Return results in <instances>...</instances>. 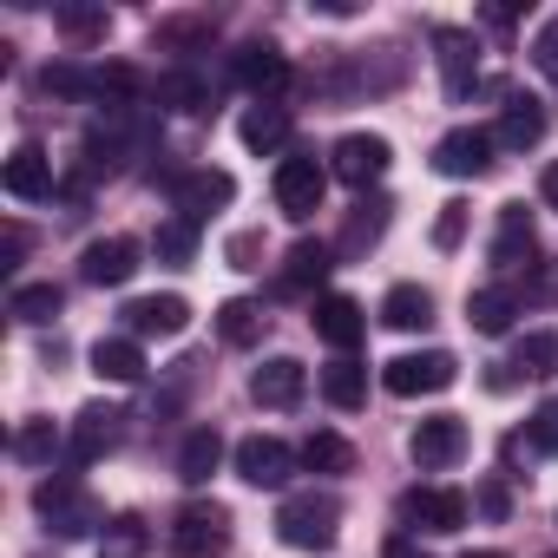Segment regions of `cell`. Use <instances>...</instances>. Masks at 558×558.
<instances>
[{"label":"cell","instance_id":"1","mask_svg":"<svg viewBox=\"0 0 558 558\" xmlns=\"http://www.w3.org/2000/svg\"><path fill=\"white\" fill-rule=\"evenodd\" d=\"M34 512L47 519V532H53V538H93V532H106V525H112V519H106V506H99L80 480H66V473L34 486Z\"/></svg>","mask_w":558,"mask_h":558},{"label":"cell","instance_id":"2","mask_svg":"<svg viewBox=\"0 0 558 558\" xmlns=\"http://www.w3.org/2000/svg\"><path fill=\"white\" fill-rule=\"evenodd\" d=\"M342 532V499L336 493H290L276 506V538L290 551H329Z\"/></svg>","mask_w":558,"mask_h":558},{"label":"cell","instance_id":"3","mask_svg":"<svg viewBox=\"0 0 558 558\" xmlns=\"http://www.w3.org/2000/svg\"><path fill=\"white\" fill-rule=\"evenodd\" d=\"M165 545H171V558H210V551H223V545H230V506H217V499L178 506Z\"/></svg>","mask_w":558,"mask_h":558},{"label":"cell","instance_id":"4","mask_svg":"<svg viewBox=\"0 0 558 558\" xmlns=\"http://www.w3.org/2000/svg\"><path fill=\"white\" fill-rule=\"evenodd\" d=\"M269 191H276V210L303 223V217H316V210H323V191H329V165H316L310 151H290L283 165H276Z\"/></svg>","mask_w":558,"mask_h":558},{"label":"cell","instance_id":"5","mask_svg":"<svg viewBox=\"0 0 558 558\" xmlns=\"http://www.w3.org/2000/svg\"><path fill=\"white\" fill-rule=\"evenodd\" d=\"M453 381H460V362H453L447 349L381 362V388H388V395H401V401H414V395H447Z\"/></svg>","mask_w":558,"mask_h":558},{"label":"cell","instance_id":"6","mask_svg":"<svg viewBox=\"0 0 558 558\" xmlns=\"http://www.w3.org/2000/svg\"><path fill=\"white\" fill-rule=\"evenodd\" d=\"M408 460H414L421 473L460 466V460H466V421H460V414H427V421L408 434Z\"/></svg>","mask_w":558,"mask_h":558},{"label":"cell","instance_id":"7","mask_svg":"<svg viewBox=\"0 0 558 558\" xmlns=\"http://www.w3.org/2000/svg\"><path fill=\"white\" fill-rule=\"evenodd\" d=\"M466 493L460 486H414V493H401V525H414V532H434V538H447V532H460L466 525Z\"/></svg>","mask_w":558,"mask_h":558},{"label":"cell","instance_id":"8","mask_svg":"<svg viewBox=\"0 0 558 558\" xmlns=\"http://www.w3.org/2000/svg\"><path fill=\"white\" fill-rule=\"evenodd\" d=\"M303 460L276 440V434H250V440H236V480L243 486H256V493H276V486H290V473H296Z\"/></svg>","mask_w":558,"mask_h":558},{"label":"cell","instance_id":"9","mask_svg":"<svg viewBox=\"0 0 558 558\" xmlns=\"http://www.w3.org/2000/svg\"><path fill=\"white\" fill-rule=\"evenodd\" d=\"M388 158H395V145H388L381 132H349V138H336V151H329V178L368 191V184L388 171Z\"/></svg>","mask_w":558,"mask_h":558},{"label":"cell","instance_id":"10","mask_svg":"<svg viewBox=\"0 0 558 558\" xmlns=\"http://www.w3.org/2000/svg\"><path fill=\"white\" fill-rule=\"evenodd\" d=\"M230 197H236V178L217 171V165H197V171H178V178H171V204H178L184 223H204V217L223 210Z\"/></svg>","mask_w":558,"mask_h":558},{"label":"cell","instance_id":"11","mask_svg":"<svg viewBox=\"0 0 558 558\" xmlns=\"http://www.w3.org/2000/svg\"><path fill=\"white\" fill-rule=\"evenodd\" d=\"M119 434H125V414H119L112 401H86V408L73 414V434H66V453H73V466H93V460H106V453L119 447Z\"/></svg>","mask_w":558,"mask_h":558},{"label":"cell","instance_id":"12","mask_svg":"<svg viewBox=\"0 0 558 558\" xmlns=\"http://www.w3.org/2000/svg\"><path fill=\"white\" fill-rule=\"evenodd\" d=\"M138 256H145V250H138L132 236H99V243L80 250V276H86L93 290H125L132 276H138Z\"/></svg>","mask_w":558,"mask_h":558},{"label":"cell","instance_id":"13","mask_svg":"<svg viewBox=\"0 0 558 558\" xmlns=\"http://www.w3.org/2000/svg\"><path fill=\"white\" fill-rule=\"evenodd\" d=\"M493 132H480V125H453L440 145H434V171L440 178H486L493 171Z\"/></svg>","mask_w":558,"mask_h":558},{"label":"cell","instance_id":"14","mask_svg":"<svg viewBox=\"0 0 558 558\" xmlns=\"http://www.w3.org/2000/svg\"><path fill=\"white\" fill-rule=\"evenodd\" d=\"M493 269L512 276V269H532L538 256V230H532V210L525 204H499V223H493Z\"/></svg>","mask_w":558,"mask_h":558},{"label":"cell","instance_id":"15","mask_svg":"<svg viewBox=\"0 0 558 558\" xmlns=\"http://www.w3.org/2000/svg\"><path fill=\"white\" fill-rule=\"evenodd\" d=\"M434 60H440V86H447V99H453V106L473 99V86H480V47H473V34L440 27V34H434Z\"/></svg>","mask_w":558,"mask_h":558},{"label":"cell","instance_id":"16","mask_svg":"<svg viewBox=\"0 0 558 558\" xmlns=\"http://www.w3.org/2000/svg\"><path fill=\"white\" fill-rule=\"evenodd\" d=\"M329 269H336V250L316 243V236H303V243H290L283 269H276V290H283V296H310V290L329 283Z\"/></svg>","mask_w":558,"mask_h":558},{"label":"cell","instance_id":"17","mask_svg":"<svg viewBox=\"0 0 558 558\" xmlns=\"http://www.w3.org/2000/svg\"><path fill=\"white\" fill-rule=\"evenodd\" d=\"M0 184H8L21 204H40V197H53V158H47V145H14L8 151V165H0Z\"/></svg>","mask_w":558,"mask_h":558},{"label":"cell","instance_id":"18","mask_svg":"<svg viewBox=\"0 0 558 558\" xmlns=\"http://www.w3.org/2000/svg\"><path fill=\"white\" fill-rule=\"evenodd\" d=\"M303 388H310V368H303L296 355H269V362L250 375V395H256L263 408H296Z\"/></svg>","mask_w":558,"mask_h":558},{"label":"cell","instance_id":"19","mask_svg":"<svg viewBox=\"0 0 558 558\" xmlns=\"http://www.w3.org/2000/svg\"><path fill=\"white\" fill-rule=\"evenodd\" d=\"M310 323H316V336H323L336 355H349V349L368 336V316H362L355 296H316V316H310Z\"/></svg>","mask_w":558,"mask_h":558},{"label":"cell","instance_id":"20","mask_svg":"<svg viewBox=\"0 0 558 558\" xmlns=\"http://www.w3.org/2000/svg\"><path fill=\"white\" fill-rule=\"evenodd\" d=\"M538 138H545V106L525 99V93H512L506 112H499V125H493V145L499 151H532Z\"/></svg>","mask_w":558,"mask_h":558},{"label":"cell","instance_id":"21","mask_svg":"<svg viewBox=\"0 0 558 558\" xmlns=\"http://www.w3.org/2000/svg\"><path fill=\"white\" fill-rule=\"evenodd\" d=\"M125 329L132 336H184L191 303L184 296H138V303H125Z\"/></svg>","mask_w":558,"mask_h":558},{"label":"cell","instance_id":"22","mask_svg":"<svg viewBox=\"0 0 558 558\" xmlns=\"http://www.w3.org/2000/svg\"><path fill=\"white\" fill-rule=\"evenodd\" d=\"M230 73H236V86H243V93H256V99L290 86V60L276 53V47H243V53L230 60Z\"/></svg>","mask_w":558,"mask_h":558},{"label":"cell","instance_id":"23","mask_svg":"<svg viewBox=\"0 0 558 558\" xmlns=\"http://www.w3.org/2000/svg\"><path fill=\"white\" fill-rule=\"evenodd\" d=\"M236 138H243L250 151H283V145H290V112L263 99V106H250V112L236 119Z\"/></svg>","mask_w":558,"mask_h":558},{"label":"cell","instance_id":"24","mask_svg":"<svg viewBox=\"0 0 558 558\" xmlns=\"http://www.w3.org/2000/svg\"><path fill=\"white\" fill-rule=\"evenodd\" d=\"M151 106H158V112H204V106H210V86H204L191 66H178V73H158V80H151Z\"/></svg>","mask_w":558,"mask_h":558},{"label":"cell","instance_id":"25","mask_svg":"<svg viewBox=\"0 0 558 558\" xmlns=\"http://www.w3.org/2000/svg\"><path fill=\"white\" fill-rule=\"evenodd\" d=\"M381 323H388V329H401V336H414V329H427V323H434V296H427L421 283H395V290L381 296Z\"/></svg>","mask_w":558,"mask_h":558},{"label":"cell","instance_id":"26","mask_svg":"<svg viewBox=\"0 0 558 558\" xmlns=\"http://www.w3.org/2000/svg\"><path fill=\"white\" fill-rule=\"evenodd\" d=\"M512 316H519V290H506V283H493V290H473V296H466V323H473L480 336H506V329H512Z\"/></svg>","mask_w":558,"mask_h":558},{"label":"cell","instance_id":"27","mask_svg":"<svg viewBox=\"0 0 558 558\" xmlns=\"http://www.w3.org/2000/svg\"><path fill=\"white\" fill-rule=\"evenodd\" d=\"M93 375L99 381H138L145 375V349H138V336H106L99 349H93Z\"/></svg>","mask_w":558,"mask_h":558},{"label":"cell","instance_id":"28","mask_svg":"<svg viewBox=\"0 0 558 558\" xmlns=\"http://www.w3.org/2000/svg\"><path fill=\"white\" fill-rule=\"evenodd\" d=\"M217 460H223V434H217V427H191L184 447H178V480H184V486H204V480L217 473Z\"/></svg>","mask_w":558,"mask_h":558},{"label":"cell","instance_id":"29","mask_svg":"<svg viewBox=\"0 0 558 558\" xmlns=\"http://www.w3.org/2000/svg\"><path fill=\"white\" fill-rule=\"evenodd\" d=\"M53 27H60L73 47H99V40L112 34V14L93 8V0H60V8H53Z\"/></svg>","mask_w":558,"mask_h":558},{"label":"cell","instance_id":"30","mask_svg":"<svg viewBox=\"0 0 558 558\" xmlns=\"http://www.w3.org/2000/svg\"><path fill=\"white\" fill-rule=\"evenodd\" d=\"M388 197H362L355 210H349V223H342V256H362V250H375L381 243V230H388Z\"/></svg>","mask_w":558,"mask_h":558},{"label":"cell","instance_id":"31","mask_svg":"<svg viewBox=\"0 0 558 558\" xmlns=\"http://www.w3.org/2000/svg\"><path fill=\"white\" fill-rule=\"evenodd\" d=\"M323 401H329V408H342V414H355V408L368 401V368H362V362H349V355H336V362L323 368Z\"/></svg>","mask_w":558,"mask_h":558},{"label":"cell","instance_id":"32","mask_svg":"<svg viewBox=\"0 0 558 558\" xmlns=\"http://www.w3.org/2000/svg\"><path fill=\"white\" fill-rule=\"evenodd\" d=\"M263 303H250V296H230V303H217V336L230 342V349H250V342H263Z\"/></svg>","mask_w":558,"mask_h":558},{"label":"cell","instance_id":"33","mask_svg":"<svg viewBox=\"0 0 558 558\" xmlns=\"http://www.w3.org/2000/svg\"><path fill=\"white\" fill-rule=\"evenodd\" d=\"M60 303H66V296H60L53 283H21V290L8 296V316L27 323V329H47V323L60 316Z\"/></svg>","mask_w":558,"mask_h":558},{"label":"cell","instance_id":"34","mask_svg":"<svg viewBox=\"0 0 558 558\" xmlns=\"http://www.w3.org/2000/svg\"><path fill=\"white\" fill-rule=\"evenodd\" d=\"M296 460L310 466V473H349L355 466V447L342 440V434H329V427H316L303 447H296Z\"/></svg>","mask_w":558,"mask_h":558},{"label":"cell","instance_id":"35","mask_svg":"<svg viewBox=\"0 0 558 558\" xmlns=\"http://www.w3.org/2000/svg\"><path fill=\"white\" fill-rule=\"evenodd\" d=\"M210 40H217L210 14H171V21H158V47H171V53H197Z\"/></svg>","mask_w":558,"mask_h":558},{"label":"cell","instance_id":"36","mask_svg":"<svg viewBox=\"0 0 558 558\" xmlns=\"http://www.w3.org/2000/svg\"><path fill=\"white\" fill-rule=\"evenodd\" d=\"M512 368L532 375V381H551V375H558V329H532V336L512 349Z\"/></svg>","mask_w":558,"mask_h":558},{"label":"cell","instance_id":"37","mask_svg":"<svg viewBox=\"0 0 558 558\" xmlns=\"http://www.w3.org/2000/svg\"><path fill=\"white\" fill-rule=\"evenodd\" d=\"M145 545H151V532H145L138 512H119V519L99 532V558H145Z\"/></svg>","mask_w":558,"mask_h":558},{"label":"cell","instance_id":"38","mask_svg":"<svg viewBox=\"0 0 558 558\" xmlns=\"http://www.w3.org/2000/svg\"><path fill=\"white\" fill-rule=\"evenodd\" d=\"M151 250H158L165 263H178V269H184V263L197 256V223H184V217H165V223H158V236H151Z\"/></svg>","mask_w":558,"mask_h":558},{"label":"cell","instance_id":"39","mask_svg":"<svg viewBox=\"0 0 558 558\" xmlns=\"http://www.w3.org/2000/svg\"><path fill=\"white\" fill-rule=\"evenodd\" d=\"M53 453H60V427H53V421H21V434H14V460L40 466V460H53Z\"/></svg>","mask_w":558,"mask_h":558},{"label":"cell","instance_id":"40","mask_svg":"<svg viewBox=\"0 0 558 558\" xmlns=\"http://www.w3.org/2000/svg\"><path fill=\"white\" fill-rule=\"evenodd\" d=\"M40 93H53V99H93V73L86 66H47Z\"/></svg>","mask_w":558,"mask_h":558},{"label":"cell","instance_id":"41","mask_svg":"<svg viewBox=\"0 0 558 558\" xmlns=\"http://www.w3.org/2000/svg\"><path fill=\"white\" fill-rule=\"evenodd\" d=\"M532 66L545 73V86H558V14L538 21V34H532Z\"/></svg>","mask_w":558,"mask_h":558},{"label":"cell","instance_id":"42","mask_svg":"<svg viewBox=\"0 0 558 558\" xmlns=\"http://www.w3.org/2000/svg\"><path fill=\"white\" fill-rule=\"evenodd\" d=\"M460 236H466V204L453 197V204H440V217H434V250H460Z\"/></svg>","mask_w":558,"mask_h":558},{"label":"cell","instance_id":"43","mask_svg":"<svg viewBox=\"0 0 558 558\" xmlns=\"http://www.w3.org/2000/svg\"><path fill=\"white\" fill-rule=\"evenodd\" d=\"M525 440L538 453H558V401H538V414L525 421Z\"/></svg>","mask_w":558,"mask_h":558},{"label":"cell","instance_id":"44","mask_svg":"<svg viewBox=\"0 0 558 558\" xmlns=\"http://www.w3.org/2000/svg\"><path fill=\"white\" fill-rule=\"evenodd\" d=\"M223 256H230V269H263L256 256H263V236L256 230H236L230 243H223Z\"/></svg>","mask_w":558,"mask_h":558},{"label":"cell","instance_id":"45","mask_svg":"<svg viewBox=\"0 0 558 558\" xmlns=\"http://www.w3.org/2000/svg\"><path fill=\"white\" fill-rule=\"evenodd\" d=\"M525 296H532V303H558V263H532Z\"/></svg>","mask_w":558,"mask_h":558},{"label":"cell","instance_id":"46","mask_svg":"<svg viewBox=\"0 0 558 558\" xmlns=\"http://www.w3.org/2000/svg\"><path fill=\"white\" fill-rule=\"evenodd\" d=\"M473 506H480L486 519H506V506H512V499H506V486H499V480H486V486L473 493Z\"/></svg>","mask_w":558,"mask_h":558},{"label":"cell","instance_id":"47","mask_svg":"<svg viewBox=\"0 0 558 558\" xmlns=\"http://www.w3.org/2000/svg\"><path fill=\"white\" fill-rule=\"evenodd\" d=\"M519 381H525V375H519L512 362H493V368H486V388H493V395H512Z\"/></svg>","mask_w":558,"mask_h":558},{"label":"cell","instance_id":"48","mask_svg":"<svg viewBox=\"0 0 558 558\" xmlns=\"http://www.w3.org/2000/svg\"><path fill=\"white\" fill-rule=\"evenodd\" d=\"M381 558H427V551H421V545H414V538H408V532H395V538H388V545H381Z\"/></svg>","mask_w":558,"mask_h":558},{"label":"cell","instance_id":"49","mask_svg":"<svg viewBox=\"0 0 558 558\" xmlns=\"http://www.w3.org/2000/svg\"><path fill=\"white\" fill-rule=\"evenodd\" d=\"M538 197H545V204H551V210H558V158H551V165H545V178H538Z\"/></svg>","mask_w":558,"mask_h":558},{"label":"cell","instance_id":"50","mask_svg":"<svg viewBox=\"0 0 558 558\" xmlns=\"http://www.w3.org/2000/svg\"><path fill=\"white\" fill-rule=\"evenodd\" d=\"M466 558H506V551H466Z\"/></svg>","mask_w":558,"mask_h":558}]
</instances>
